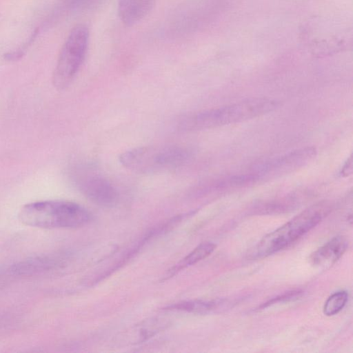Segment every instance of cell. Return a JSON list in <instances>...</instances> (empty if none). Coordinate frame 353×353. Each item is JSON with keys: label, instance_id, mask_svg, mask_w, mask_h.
Here are the masks:
<instances>
[{"label": "cell", "instance_id": "obj_9", "mask_svg": "<svg viewBox=\"0 0 353 353\" xmlns=\"http://www.w3.org/2000/svg\"><path fill=\"white\" fill-rule=\"evenodd\" d=\"M347 247L348 241L345 237L335 236L313 252L310 261L315 268H329L343 256Z\"/></svg>", "mask_w": 353, "mask_h": 353}, {"label": "cell", "instance_id": "obj_15", "mask_svg": "<svg viewBox=\"0 0 353 353\" xmlns=\"http://www.w3.org/2000/svg\"><path fill=\"white\" fill-rule=\"evenodd\" d=\"M352 172V157H350V158L347 160L345 165L341 170V174L343 176H347L350 175Z\"/></svg>", "mask_w": 353, "mask_h": 353}, {"label": "cell", "instance_id": "obj_12", "mask_svg": "<svg viewBox=\"0 0 353 353\" xmlns=\"http://www.w3.org/2000/svg\"><path fill=\"white\" fill-rule=\"evenodd\" d=\"M224 303L223 300L210 301L194 300L178 303L168 308L170 310H182L192 313L205 314L212 310H219L221 305H223Z\"/></svg>", "mask_w": 353, "mask_h": 353}, {"label": "cell", "instance_id": "obj_13", "mask_svg": "<svg viewBox=\"0 0 353 353\" xmlns=\"http://www.w3.org/2000/svg\"><path fill=\"white\" fill-rule=\"evenodd\" d=\"M348 295L345 291H339L332 294L325 302L323 313L326 316L338 314L345 305Z\"/></svg>", "mask_w": 353, "mask_h": 353}, {"label": "cell", "instance_id": "obj_14", "mask_svg": "<svg viewBox=\"0 0 353 353\" xmlns=\"http://www.w3.org/2000/svg\"><path fill=\"white\" fill-rule=\"evenodd\" d=\"M301 294V291H300V290H292L290 292H287L280 294L274 298H272V299H270L269 301H266L264 303H262L259 307V308L264 309L267 307H269V306L274 305L275 303H277L279 302L291 300L294 298H296Z\"/></svg>", "mask_w": 353, "mask_h": 353}, {"label": "cell", "instance_id": "obj_3", "mask_svg": "<svg viewBox=\"0 0 353 353\" xmlns=\"http://www.w3.org/2000/svg\"><path fill=\"white\" fill-rule=\"evenodd\" d=\"M330 210L331 205L327 201L311 205L263 237L254 248L253 256L266 257L288 247L319 223Z\"/></svg>", "mask_w": 353, "mask_h": 353}, {"label": "cell", "instance_id": "obj_4", "mask_svg": "<svg viewBox=\"0 0 353 353\" xmlns=\"http://www.w3.org/2000/svg\"><path fill=\"white\" fill-rule=\"evenodd\" d=\"M190 158V151L180 145L143 146L120 154V163L132 171L152 174L181 167Z\"/></svg>", "mask_w": 353, "mask_h": 353}, {"label": "cell", "instance_id": "obj_16", "mask_svg": "<svg viewBox=\"0 0 353 353\" xmlns=\"http://www.w3.org/2000/svg\"><path fill=\"white\" fill-rule=\"evenodd\" d=\"M70 3H77L85 0H67Z\"/></svg>", "mask_w": 353, "mask_h": 353}, {"label": "cell", "instance_id": "obj_5", "mask_svg": "<svg viewBox=\"0 0 353 353\" xmlns=\"http://www.w3.org/2000/svg\"><path fill=\"white\" fill-rule=\"evenodd\" d=\"M89 30L85 24H77L70 30L59 52L52 74L54 86L68 88L78 73L86 54Z\"/></svg>", "mask_w": 353, "mask_h": 353}, {"label": "cell", "instance_id": "obj_1", "mask_svg": "<svg viewBox=\"0 0 353 353\" xmlns=\"http://www.w3.org/2000/svg\"><path fill=\"white\" fill-rule=\"evenodd\" d=\"M24 225L42 229H72L83 226L92 214L82 205L65 200H45L24 205L19 212Z\"/></svg>", "mask_w": 353, "mask_h": 353}, {"label": "cell", "instance_id": "obj_10", "mask_svg": "<svg viewBox=\"0 0 353 353\" xmlns=\"http://www.w3.org/2000/svg\"><path fill=\"white\" fill-rule=\"evenodd\" d=\"M154 0H119L118 14L121 22L132 26L150 11Z\"/></svg>", "mask_w": 353, "mask_h": 353}, {"label": "cell", "instance_id": "obj_2", "mask_svg": "<svg viewBox=\"0 0 353 353\" xmlns=\"http://www.w3.org/2000/svg\"><path fill=\"white\" fill-rule=\"evenodd\" d=\"M279 103L268 98H254L186 115L178 123L180 130L197 131L249 120L268 113Z\"/></svg>", "mask_w": 353, "mask_h": 353}, {"label": "cell", "instance_id": "obj_6", "mask_svg": "<svg viewBox=\"0 0 353 353\" xmlns=\"http://www.w3.org/2000/svg\"><path fill=\"white\" fill-rule=\"evenodd\" d=\"M72 180L79 191L92 202L103 207H111L118 201L119 194L111 182L94 171L81 168L72 172Z\"/></svg>", "mask_w": 353, "mask_h": 353}, {"label": "cell", "instance_id": "obj_11", "mask_svg": "<svg viewBox=\"0 0 353 353\" xmlns=\"http://www.w3.org/2000/svg\"><path fill=\"white\" fill-rule=\"evenodd\" d=\"M216 248V245L211 242L202 243L196 247L186 256L171 268L167 276H172L179 271L192 265L210 256Z\"/></svg>", "mask_w": 353, "mask_h": 353}, {"label": "cell", "instance_id": "obj_8", "mask_svg": "<svg viewBox=\"0 0 353 353\" xmlns=\"http://www.w3.org/2000/svg\"><path fill=\"white\" fill-rule=\"evenodd\" d=\"M63 264L64 259L58 254L36 255L12 264L8 274L16 278L32 276L59 269Z\"/></svg>", "mask_w": 353, "mask_h": 353}, {"label": "cell", "instance_id": "obj_7", "mask_svg": "<svg viewBox=\"0 0 353 353\" xmlns=\"http://www.w3.org/2000/svg\"><path fill=\"white\" fill-rule=\"evenodd\" d=\"M314 147H305L274 159L260 165L254 171L259 180L265 177H276L288 174L304 166L316 155Z\"/></svg>", "mask_w": 353, "mask_h": 353}]
</instances>
